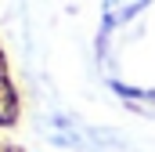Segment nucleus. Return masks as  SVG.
Instances as JSON below:
<instances>
[]
</instances>
